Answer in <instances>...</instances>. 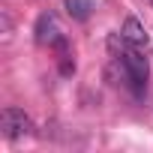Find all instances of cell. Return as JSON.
Instances as JSON below:
<instances>
[{"mask_svg":"<svg viewBox=\"0 0 153 153\" xmlns=\"http://www.w3.org/2000/svg\"><path fill=\"white\" fill-rule=\"evenodd\" d=\"M150 3H153V0H150Z\"/></svg>","mask_w":153,"mask_h":153,"instance_id":"52a82bcc","label":"cell"},{"mask_svg":"<svg viewBox=\"0 0 153 153\" xmlns=\"http://www.w3.org/2000/svg\"><path fill=\"white\" fill-rule=\"evenodd\" d=\"M117 60L123 63V72H126V78H129V87L135 90V96H141L144 87H147V75H150V63H147V57L138 54L135 45H132V48L126 45V48L117 54Z\"/></svg>","mask_w":153,"mask_h":153,"instance_id":"6da1fadb","label":"cell"},{"mask_svg":"<svg viewBox=\"0 0 153 153\" xmlns=\"http://www.w3.org/2000/svg\"><path fill=\"white\" fill-rule=\"evenodd\" d=\"M66 36H63V30H60V24H57V18L51 15V12H42L39 15V21H36V42L39 45H48V48H54L57 42H63Z\"/></svg>","mask_w":153,"mask_h":153,"instance_id":"3957f363","label":"cell"},{"mask_svg":"<svg viewBox=\"0 0 153 153\" xmlns=\"http://www.w3.org/2000/svg\"><path fill=\"white\" fill-rule=\"evenodd\" d=\"M0 24H3V39H9V30H12V21L6 12H0Z\"/></svg>","mask_w":153,"mask_h":153,"instance_id":"8992f818","label":"cell"},{"mask_svg":"<svg viewBox=\"0 0 153 153\" xmlns=\"http://www.w3.org/2000/svg\"><path fill=\"white\" fill-rule=\"evenodd\" d=\"M120 33H123V39H126L129 45H135V48H141V45L150 42V33L144 30V24H141L135 15H129V18L123 21V30H120Z\"/></svg>","mask_w":153,"mask_h":153,"instance_id":"277c9868","label":"cell"},{"mask_svg":"<svg viewBox=\"0 0 153 153\" xmlns=\"http://www.w3.org/2000/svg\"><path fill=\"white\" fill-rule=\"evenodd\" d=\"M63 6H66L69 18H75V21H87L90 12H93V0H63Z\"/></svg>","mask_w":153,"mask_h":153,"instance_id":"5b68a950","label":"cell"},{"mask_svg":"<svg viewBox=\"0 0 153 153\" xmlns=\"http://www.w3.org/2000/svg\"><path fill=\"white\" fill-rule=\"evenodd\" d=\"M0 129H3V135L9 141H15V138L30 132V117L21 108H3V114H0Z\"/></svg>","mask_w":153,"mask_h":153,"instance_id":"7a4b0ae2","label":"cell"}]
</instances>
